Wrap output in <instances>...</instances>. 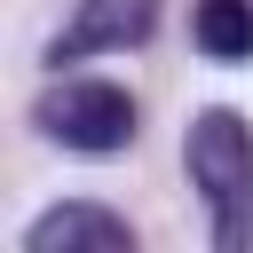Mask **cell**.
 I'll return each mask as SVG.
<instances>
[{"label": "cell", "mask_w": 253, "mask_h": 253, "mask_svg": "<svg viewBox=\"0 0 253 253\" xmlns=\"http://www.w3.org/2000/svg\"><path fill=\"white\" fill-rule=\"evenodd\" d=\"M190 40L213 63H253V0H198Z\"/></svg>", "instance_id": "obj_5"}, {"label": "cell", "mask_w": 253, "mask_h": 253, "mask_svg": "<svg viewBox=\"0 0 253 253\" xmlns=\"http://www.w3.org/2000/svg\"><path fill=\"white\" fill-rule=\"evenodd\" d=\"M182 166H190V190L206 198L213 245H245L253 237V126L237 111H198L182 134Z\"/></svg>", "instance_id": "obj_1"}, {"label": "cell", "mask_w": 253, "mask_h": 253, "mask_svg": "<svg viewBox=\"0 0 253 253\" xmlns=\"http://www.w3.org/2000/svg\"><path fill=\"white\" fill-rule=\"evenodd\" d=\"M24 253H134V221L111 206H55L24 229Z\"/></svg>", "instance_id": "obj_4"}, {"label": "cell", "mask_w": 253, "mask_h": 253, "mask_svg": "<svg viewBox=\"0 0 253 253\" xmlns=\"http://www.w3.org/2000/svg\"><path fill=\"white\" fill-rule=\"evenodd\" d=\"M32 119H40L47 142H63L79 158H111V150H126L142 134V111H134V95L119 79H55L32 103Z\"/></svg>", "instance_id": "obj_2"}, {"label": "cell", "mask_w": 253, "mask_h": 253, "mask_svg": "<svg viewBox=\"0 0 253 253\" xmlns=\"http://www.w3.org/2000/svg\"><path fill=\"white\" fill-rule=\"evenodd\" d=\"M158 32V0H71V24L47 40V63H87V55H111V47H142Z\"/></svg>", "instance_id": "obj_3"}]
</instances>
